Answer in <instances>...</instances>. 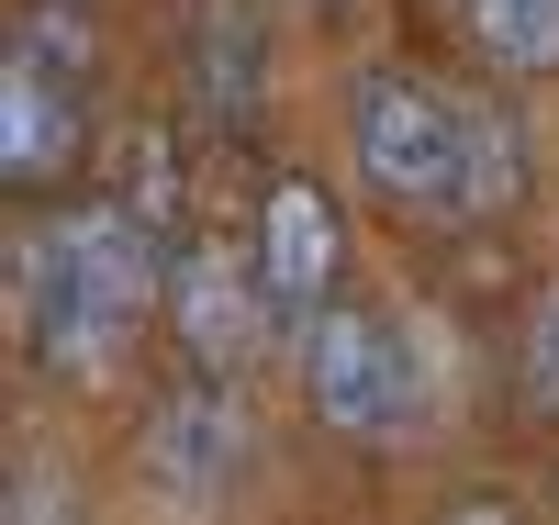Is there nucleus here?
<instances>
[{"mask_svg": "<svg viewBox=\"0 0 559 525\" xmlns=\"http://www.w3.org/2000/svg\"><path fill=\"white\" fill-rule=\"evenodd\" d=\"M146 324H168L157 224H134L112 190L12 235V347L23 358H45L57 380H90V392H102L134 358Z\"/></svg>", "mask_w": 559, "mask_h": 525, "instance_id": "obj_1", "label": "nucleus"}, {"mask_svg": "<svg viewBox=\"0 0 559 525\" xmlns=\"http://www.w3.org/2000/svg\"><path fill=\"white\" fill-rule=\"evenodd\" d=\"M347 157L403 235H471V90L426 68H369L347 90Z\"/></svg>", "mask_w": 559, "mask_h": 525, "instance_id": "obj_2", "label": "nucleus"}, {"mask_svg": "<svg viewBox=\"0 0 559 525\" xmlns=\"http://www.w3.org/2000/svg\"><path fill=\"white\" fill-rule=\"evenodd\" d=\"M302 414L347 448H403L426 425V358L381 302H324L302 324Z\"/></svg>", "mask_w": 559, "mask_h": 525, "instance_id": "obj_3", "label": "nucleus"}, {"mask_svg": "<svg viewBox=\"0 0 559 525\" xmlns=\"http://www.w3.org/2000/svg\"><path fill=\"white\" fill-rule=\"evenodd\" d=\"M79 168H90V79L12 34V57H0V190L57 202Z\"/></svg>", "mask_w": 559, "mask_h": 525, "instance_id": "obj_4", "label": "nucleus"}, {"mask_svg": "<svg viewBox=\"0 0 559 525\" xmlns=\"http://www.w3.org/2000/svg\"><path fill=\"white\" fill-rule=\"evenodd\" d=\"M269 324H280V302H269V279H258V247L236 258L224 235H191L179 269H168V347H179V369L247 380V358L269 347Z\"/></svg>", "mask_w": 559, "mask_h": 525, "instance_id": "obj_5", "label": "nucleus"}, {"mask_svg": "<svg viewBox=\"0 0 559 525\" xmlns=\"http://www.w3.org/2000/svg\"><path fill=\"white\" fill-rule=\"evenodd\" d=\"M258 458V425H247V392L224 369H191L179 392L146 403V481L168 503H224Z\"/></svg>", "mask_w": 559, "mask_h": 525, "instance_id": "obj_6", "label": "nucleus"}, {"mask_svg": "<svg viewBox=\"0 0 559 525\" xmlns=\"http://www.w3.org/2000/svg\"><path fill=\"white\" fill-rule=\"evenodd\" d=\"M258 279H269L280 324H313L324 302H336V279H347V213H336L324 179L280 168L258 190Z\"/></svg>", "mask_w": 559, "mask_h": 525, "instance_id": "obj_7", "label": "nucleus"}, {"mask_svg": "<svg viewBox=\"0 0 559 525\" xmlns=\"http://www.w3.org/2000/svg\"><path fill=\"white\" fill-rule=\"evenodd\" d=\"M191 112L213 134H258V112H269V34L247 0H202L191 12Z\"/></svg>", "mask_w": 559, "mask_h": 525, "instance_id": "obj_8", "label": "nucleus"}, {"mask_svg": "<svg viewBox=\"0 0 559 525\" xmlns=\"http://www.w3.org/2000/svg\"><path fill=\"white\" fill-rule=\"evenodd\" d=\"M537 190V146H526V112L503 90H471V235L481 224H515Z\"/></svg>", "mask_w": 559, "mask_h": 525, "instance_id": "obj_9", "label": "nucleus"}, {"mask_svg": "<svg viewBox=\"0 0 559 525\" xmlns=\"http://www.w3.org/2000/svg\"><path fill=\"white\" fill-rule=\"evenodd\" d=\"M492 79H559V0H448Z\"/></svg>", "mask_w": 559, "mask_h": 525, "instance_id": "obj_10", "label": "nucleus"}, {"mask_svg": "<svg viewBox=\"0 0 559 525\" xmlns=\"http://www.w3.org/2000/svg\"><path fill=\"white\" fill-rule=\"evenodd\" d=\"M112 202L134 213V224H179V146H168V123H134L123 146H112Z\"/></svg>", "mask_w": 559, "mask_h": 525, "instance_id": "obj_11", "label": "nucleus"}, {"mask_svg": "<svg viewBox=\"0 0 559 525\" xmlns=\"http://www.w3.org/2000/svg\"><path fill=\"white\" fill-rule=\"evenodd\" d=\"M515 403L559 425V279H537V302L515 313Z\"/></svg>", "mask_w": 559, "mask_h": 525, "instance_id": "obj_12", "label": "nucleus"}, {"mask_svg": "<svg viewBox=\"0 0 559 525\" xmlns=\"http://www.w3.org/2000/svg\"><path fill=\"white\" fill-rule=\"evenodd\" d=\"M12 34H23V45H45L57 68H79V79H90V12H79V0H34Z\"/></svg>", "mask_w": 559, "mask_h": 525, "instance_id": "obj_13", "label": "nucleus"}]
</instances>
